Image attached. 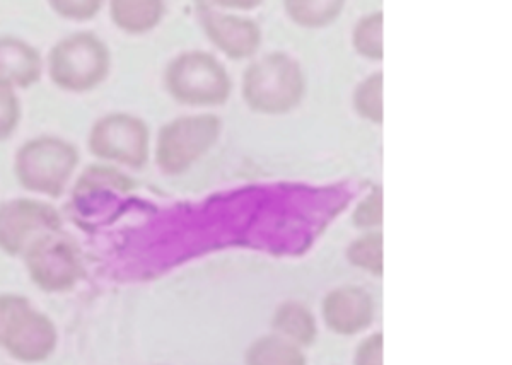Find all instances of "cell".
I'll use <instances>...</instances> for the list:
<instances>
[{"mask_svg":"<svg viewBox=\"0 0 512 365\" xmlns=\"http://www.w3.org/2000/svg\"><path fill=\"white\" fill-rule=\"evenodd\" d=\"M326 323L338 333H357L373 319V301L367 292L357 287L338 289L325 302Z\"/></svg>","mask_w":512,"mask_h":365,"instance_id":"12","label":"cell"},{"mask_svg":"<svg viewBox=\"0 0 512 365\" xmlns=\"http://www.w3.org/2000/svg\"><path fill=\"white\" fill-rule=\"evenodd\" d=\"M198 14L209 40L227 57H250L260 45V31L248 19L222 14L209 4H202Z\"/></svg>","mask_w":512,"mask_h":365,"instance_id":"10","label":"cell"},{"mask_svg":"<svg viewBox=\"0 0 512 365\" xmlns=\"http://www.w3.org/2000/svg\"><path fill=\"white\" fill-rule=\"evenodd\" d=\"M23 258L31 282L48 294L69 292L84 275L81 255L62 231L43 234L24 251Z\"/></svg>","mask_w":512,"mask_h":365,"instance_id":"7","label":"cell"},{"mask_svg":"<svg viewBox=\"0 0 512 365\" xmlns=\"http://www.w3.org/2000/svg\"><path fill=\"white\" fill-rule=\"evenodd\" d=\"M355 48L369 58L383 57V14H373L357 24L354 33Z\"/></svg>","mask_w":512,"mask_h":365,"instance_id":"17","label":"cell"},{"mask_svg":"<svg viewBox=\"0 0 512 365\" xmlns=\"http://www.w3.org/2000/svg\"><path fill=\"white\" fill-rule=\"evenodd\" d=\"M303 93V72L287 55L272 53L246 70L243 94L253 110L286 113L301 101Z\"/></svg>","mask_w":512,"mask_h":365,"instance_id":"4","label":"cell"},{"mask_svg":"<svg viewBox=\"0 0 512 365\" xmlns=\"http://www.w3.org/2000/svg\"><path fill=\"white\" fill-rule=\"evenodd\" d=\"M99 186H110V188H117L122 192L132 190L134 188V181L123 176L117 169L101 168V166H91V168L84 171L79 183H77V192L81 190H94Z\"/></svg>","mask_w":512,"mask_h":365,"instance_id":"20","label":"cell"},{"mask_svg":"<svg viewBox=\"0 0 512 365\" xmlns=\"http://www.w3.org/2000/svg\"><path fill=\"white\" fill-rule=\"evenodd\" d=\"M248 365H306L304 355L287 338L258 340L246 355Z\"/></svg>","mask_w":512,"mask_h":365,"instance_id":"14","label":"cell"},{"mask_svg":"<svg viewBox=\"0 0 512 365\" xmlns=\"http://www.w3.org/2000/svg\"><path fill=\"white\" fill-rule=\"evenodd\" d=\"M277 330L286 335L289 342L309 345L316 337L315 319L299 304H287L280 308L275 318Z\"/></svg>","mask_w":512,"mask_h":365,"instance_id":"15","label":"cell"},{"mask_svg":"<svg viewBox=\"0 0 512 365\" xmlns=\"http://www.w3.org/2000/svg\"><path fill=\"white\" fill-rule=\"evenodd\" d=\"M383 239L379 234H371L366 238L359 239L357 243L350 248V260L354 261L355 265L364 267L369 272H381L383 268Z\"/></svg>","mask_w":512,"mask_h":365,"instance_id":"21","label":"cell"},{"mask_svg":"<svg viewBox=\"0 0 512 365\" xmlns=\"http://www.w3.org/2000/svg\"><path fill=\"white\" fill-rule=\"evenodd\" d=\"M342 2H287V12L303 26H325L342 11Z\"/></svg>","mask_w":512,"mask_h":365,"instance_id":"16","label":"cell"},{"mask_svg":"<svg viewBox=\"0 0 512 365\" xmlns=\"http://www.w3.org/2000/svg\"><path fill=\"white\" fill-rule=\"evenodd\" d=\"M164 16L163 2H125L115 0L110 2L111 23L125 33L140 35L158 26Z\"/></svg>","mask_w":512,"mask_h":365,"instance_id":"13","label":"cell"},{"mask_svg":"<svg viewBox=\"0 0 512 365\" xmlns=\"http://www.w3.org/2000/svg\"><path fill=\"white\" fill-rule=\"evenodd\" d=\"M221 120L216 115L181 116L158 135L156 163L166 174H181L216 144Z\"/></svg>","mask_w":512,"mask_h":365,"instance_id":"6","label":"cell"},{"mask_svg":"<svg viewBox=\"0 0 512 365\" xmlns=\"http://www.w3.org/2000/svg\"><path fill=\"white\" fill-rule=\"evenodd\" d=\"M355 106L371 122L383 120V74L379 72L362 82L355 93Z\"/></svg>","mask_w":512,"mask_h":365,"instance_id":"18","label":"cell"},{"mask_svg":"<svg viewBox=\"0 0 512 365\" xmlns=\"http://www.w3.org/2000/svg\"><path fill=\"white\" fill-rule=\"evenodd\" d=\"M53 11L70 21H89L98 16L103 4L99 0H55L50 2Z\"/></svg>","mask_w":512,"mask_h":365,"instance_id":"22","label":"cell"},{"mask_svg":"<svg viewBox=\"0 0 512 365\" xmlns=\"http://www.w3.org/2000/svg\"><path fill=\"white\" fill-rule=\"evenodd\" d=\"M164 82L168 93L188 106L222 105L231 93L224 65L205 52H187L176 57L166 69Z\"/></svg>","mask_w":512,"mask_h":365,"instance_id":"5","label":"cell"},{"mask_svg":"<svg viewBox=\"0 0 512 365\" xmlns=\"http://www.w3.org/2000/svg\"><path fill=\"white\" fill-rule=\"evenodd\" d=\"M21 123V101L16 89L0 82V142L11 139Z\"/></svg>","mask_w":512,"mask_h":365,"instance_id":"19","label":"cell"},{"mask_svg":"<svg viewBox=\"0 0 512 365\" xmlns=\"http://www.w3.org/2000/svg\"><path fill=\"white\" fill-rule=\"evenodd\" d=\"M47 69L50 81L62 91L89 93L110 74V48L91 31H79L53 45L48 53Z\"/></svg>","mask_w":512,"mask_h":365,"instance_id":"3","label":"cell"},{"mask_svg":"<svg viewBox=\"0 0 512 365\" xmlns=\"http://www.w3.org/2000/svg\"><path fill=\"white\" fill-rule=\"evenodd\" d=\"M59 345V330L33 308L28 297L0 294V348L21 364H40L52 357Z\"/></svg>","mask_w":512,"mask_h":365,"instance_id":"2","label":"cell"},{"mask_svg":"<svg viewBox=\"0 0 512 365\" xmlns=\"http://www.w3.org/2000/svg\"><path fill=\"white\" fill-rule=\"evenodd\" d=\"M43 76V58L28 41L0 36V82L14 89H28Z\"/></svg>","mask_w":512,"mask_h":365,"instance_id":"11","label":"cell"},{"mask_svg":"<svg viewBox=\"0 0 512 365\" xmlns=\"http://www.w3.org/2000/svg\"><path fill=\"white\" fill-rule=\"evenodd\" d=\"M381 221V197H369L355 212V222L359 226H374Z\"/></svg>","mask_w":512,"mask_h":365,"instance_id":"24","label":"cell"},{"mask_svg":"<svg viewBox=\"0 0 512 365\" xmlns=\"http://www.w3.org/2000/svg\"><path fill=\"white\" fill-rule=\"evenodd\" d=\"M88 149L99 161L142 168L149 159V128L137 116L110 113L91 127Z\"/></svg>","mask_w":512,"mask_h":365,"instance_id":"8","label":"cell"},{"mask_svg":"<svg viewBox=\"0 0 512 365\" xmlns=\"http://www.w3.org/2000/svg\"><path fill=\"white\" fill-rule=\"evenodd\" d=\"M355 365H383V338L381 335L367 338L357 350Z\"/></svg>","mask_w":512,"mask_h":365,"instance_id":"23","label":"cell"},{"mask_svg":"<svg viewBox=\"0 0 512 365\" xmlns=\"http://www.w3.org/2000/svg\"><path fill=\"white\" fill-rule=\"evenodd\" d=\"M59 231L62 217L50 203L31 198L0 203V251L7 256H23L43 234Z\"/></svg>","mask_w":512,"mask_h":365,"instance_id":"9","label":"cell"},{"mask_svg":"<svg viewBox=\"0 0 512 365\" xmlns=\"http://www.w3.org/2000/svg\"><path fill=\"white\" fill-rule=\"evenodd\" d=\"M81 154L74 144L53 135L24 142L14 157V176L26 192L60 198L76 173Z\"/></svg>","mask_w":512,"mask_h":365,"instance_id":"1","label":"cell"}]
</instances>
